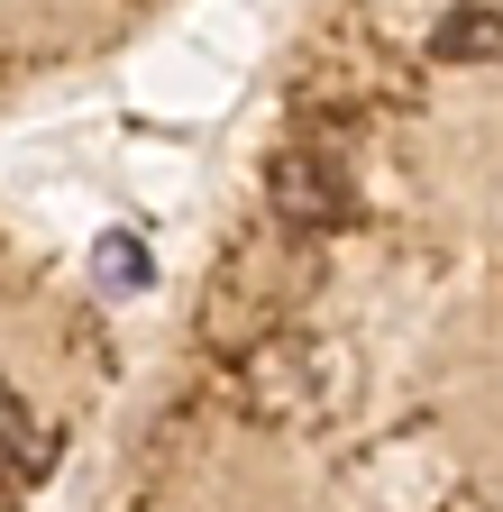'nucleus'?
Masks as SVG:
<instances>
[{
	"mask_svg": "<svg viewBox=\"0 0 503 512\" xmlns=\"http://www.w3.org/2000/svg\"><path fill=\"white\" fill-rule=\"evenodd\" d=\"M266 202H275L284 229H339L348 220V174H339V156L293 147V156L266 165Z\"/></svg>",
	"mask_w": 503,
	"mask_h": 512,
	"instance_id": "f257e3e1",
	"label": "nucleus"
},
{
	"mask_svg": "<svg viewBox=\"0 0 503 512\" xmlns=\"http://www.w3.org/2000/svg\"><path fill=\"white\" fill-rule=\"evenodd\" d=\"M430 55H449V64H503V19H494V10L439 19V28H430Z\"/></svg>",
	"mask_w": 503,
	"mask_h": 512,
	"instance_id": "f03ea898",
	"label": "nucleus"
},
{
	"mask_svg": "<svg viewBox=\"0 0 503 512\" xmlns=\"http://www.w3.org/2000/svg\"><path fill=\"white\" fill-rule=\"evenodd\" d=\"M138 275H147V256L129 238H101V284H138Z\"/></svg>",
	"mask_w": 503,
	"mask_h": 512,
	"instance_id": "7ed1b4c3",
	"label": "nucleus"
}]
</instances>
